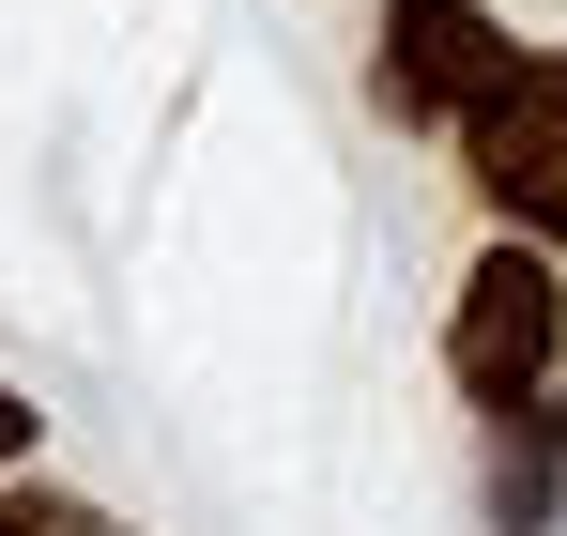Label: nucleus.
Here are the masks:
<instances>
[{
  "label": "nucleus",
  "instance_id": "f257e3e1",
  "mask_svg": "<svg viewBox=\"0 0 567 536\" xmlns=\"http://www.w3.org/2000/svg\"><path fill=\"white\" fill-rule=\"evenodd\" d=\"M553 368H567L553 246H537V230H522V246H475L461 307H445V383H461L475 414H553Z\"/></svg>",
  "mask_w": 567,
  "mask_h": 536
},
{
  "label": "nucleus",
  "instance_id": "f03ea898",
  "mask_svg": "<svg viewBox=\"0 0 567 536\" xmlns=\"http://www.w3.org/2000/svg\"><path fill=\"white\" fill-rule=\"evenodd\" d=\"M461 154H475V199L522 215V230L567 261V62H522L506 92H475V107H461Z\"/></svg>",
  "mask_w": 567,
  "mask_h": 536
},
{
  "label": "nucleus",
  "instance_id": "7ed1b4c3",
  "mask_svg": "<svg viewBox=\"0 0 567 536\" xmlns=\"http://www.w3.org/2000/svg\"><path fill=\"white\" fill-rule=\"evenodd\" d=\"M522 78V47L475 16V0H383V107H430V123H461L475 92Z\"/></svg>",
  "mask_w": 567,
  "mask_h": 536
},
{
  "label": "nucleus",
  "instance_id": "20e7f679",
  "mask_svg": "<svg viewBox=\"0 0 567 536\" xmlns=\"http://www.w3.org/2000/svg\"><path fill=\"white\" fill-rule=\"evenodd\" d=\"M553 460H567V430H522V414H506V445H491V522L506 536L553 522Z\"/></svg>",
  "mask_w": 567,
  "mask_h": 536
},
{
  "label": "nucleus",
  "instance_id": "39448f33",
  "mask_svg": "<svg viewBox=\"0 0 567 536\" xmlns=\"http://www.w3.org/2000/svg\"><path fill=\"white\" fill-rule=\"evenodd\" d=\"M0 536H123V522L78 506V491H31V475H16V491H0Z\"/></svg>",
  "mask_w": 567,
  "mask_h": 536
},
{
  "label": "nucleus",
  "instance_id": "423d86ee",
  "mask_svg": "<svg viewBox=\"0 0 567 536\" xmlns=\"http://www.w3.org/2000/svg\"><path fill=\"white\" fill-rule=\"evenodd\" d=\"M31 430H47V414H31V399L0 383V475H31Z\"/></svg>",
  "mask_w": 567,
  "mask_h": 536
},
{
  "label": "nucleus",
  "instance_id": "0eeeda50",
  "mask_svg": "<svg viewBox=\"0 0 567 536\" xmlns=\"http://www.w3.org/2000/svg\"><path fill=\"white\" fill-rule=\"evenodd\" d=\"M553 430H567V368H553Z\"/></svg>",
  "mask_w": 567,
  "mask_h": 536
}]
</instances>
